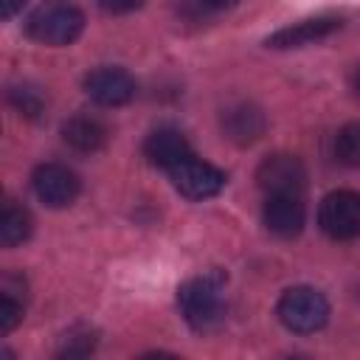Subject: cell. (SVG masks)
Returning a JSON list of instances; mask_svg holds the SVG:
<instances>
[{
  "label": "cell",
  "instance_id": "obj_1",
  "mask_svg": "<svg viewBox=\"0 0 360 360\" xmlns=\"http://www.w3.org/2000/svg\"><path fill=\"white\" fill-rule=\"evenodd\" d=\"M225 281L228 276L222 270H208L202 276L188 278L177 290V307L186 323L197 332H211L225 321Z\"/></svg>",
  "mask_w": 360,
  "mask_h": 360
},
{
  "label": "cell",
  "instance_id": "obj_2",
  "mask_svg": "<svg viewBox=\"0 0 360 360\" xmlns=\"http://www.w3.org/2000/svg\"><path fill=\"white\" fill-rule=\"evenodd\" d=\"M84 31V11L73 0H45L39 3L28 20L25 34L39 45H70Z\"/></svg>",
  "mask_w": 360,
  "mask_h": 360
},
{
  "label": "cell",
  "instance_id": "obj_3",
  "mask_svg": "<svg viewBox=\"0 0 360 360\" xmlns=\"http://www.w3.org/2000/svg\"><path fill=\"white\" fill-rule=\"evenodd\" d=\"M276 315L278 321L295 332V335H312L318 329L326 326L329 321V301L321 290L298 284L281 292L278 304H276Z\"/></svg>",
  "mask_w": 360,
  "mask_h": 360
},
{
  "label": "cell",
  "instance_id": "obj_4",
  "mask_svg": "<svg viewBox=\"0 0 360 360\" xmlns=\"http://www.w3.org/2000/svg\"><path fill=\"white\" fill-rule=\"evenodd\" d=\"M318 225L329 239L349 242L360 236V194L340 188L323 197L318 208Z\"/></svg>",
  "mask_w": 360,
  "mask_h": 360
},
{
  "label": "cell",
  "instance_id": "obj_5",
  "mask_svg": "<svg viewBox=\"0 0 360 360\" xmlns=\"http://www.w3.org/2000/svg\"><path fill=\"white\" fill-rule=\"evenodd\" d=\"M256 183L267 197L270 194H298L301 197V191L307 186V169H304L301 158L287 155V152H276L259 163Z\"/></svg>",
  "mask_w": 360,
  "mask_h": 360
},
{
  "label": "cell",
  "instance_id": "obj_6",
  "mask_svg": "<svg viewBox=\"0 0 360 360\" xmlns=\"http://www.w3.org/2000/svg\"><path fill=\"white\" fill-rule=\"evenodd\" d=\"M169 174H172L174 188H177L183 197H188V200H208V197L219 194V191L225 188V180H228L222 169H217L214 163L200 160V158H194V155L186 158L183 163L172 166Z\"/></svg>",
  "mask_w": 360,
  "mask_h": 360
},
{
  "label": "cell",
  "instance_id": "obj_7",
  "mask_svg": "<svg viewBox=\"0 0 360 360\" xmlns=\"http://www.w3.org/2000/svg\"><path fill=\"white\" fill-rule=\"evenodd\" d=\"M31 186L39 202H45L48 208H65L70 205L79 191H82V180L73 169H68L65 163H42L34 169L31 174Z\"/></svg>",
  "mask_w": 360,
  "mask_h": 360
},
{
  "label": "cell",
  "instance_id": "obj_8",
  "mask_svg": "<svg viewBox=\"0 0 360 360\" xmlns=\"http://www.w3.org/2000/svg\"><path fill=\"white\" fill-rule=\"evenodd\" d=\"M84 93L101 107H124L135 98L138 84L124 68L104 65L84 76Z\"/></svg>",
  "mask_w": 360,
  "mask_h": 360
},
{
  "label": "cell",
  "instance_id": "obj_9",
  "mask_svg": "<svg viewBox=\"0 0 360 360\" xmlns=\"http://www.w3.org/2000/svg\"><path fill=\"white\" fill-rule=\"evenodd\" d=\"M340 28V17H332V14H321V17H307V20H298L292 25H284L278 28L276 34H270L264 39L267 48H276V51H287V48H304L309 42H318L329 34H335Z\"/></svg>",
  "mask_w": 360,
  "mask_h": 360
},
{
  "label": "cell",
  "instance_id": "obj_10",
  "mask_svg": "<svg viewBox=\"0 0 360 360\" xmlns=\"http://www.w3.org/2000/svg\"><path fill=\"white\" fill-rule=\"evenodd\" d=\"M262 217H264V225L270 233L290 239V236H298L304 231L307 208H304L298 194H270Z\"/></svg>",
  "mask_w": 360,
  "mask_h": 360
},
{
  "label": "cell",
  "instance_id": "obj_11",
  "mask_svg": "<svg viewBox=\"0 0 360 360\" xmlns=\"http://www.w3.org/2000/svg\"><path fill=\"white\" fill-rule=\"evenodd\" d=\"M143 155L152 166L172 169L183 163L186 158H191V146H188V138L177 127H158L143 141Z\"/></svg>",
  "mask_w": 360,
  "mask_h": 360
},
{
  "label": "cell",
  "instance_id": "obj_12",
  "mask_svg": "<svg viewBox=\"0 0 360 360\" xmlns=\"http://www.w3.org/2000/svg\"><path fill=\"white\" fill-rule=\"evenodd\" d=\"M222 132H225L228 141H233L239 146H248V143L262 138L264 115H262L259 107H253L248 101H239V104H233L222 112Z\"/></svg>",
  "mask_w": 360,
  "mask_h": 360
},
{
  "label": "cell",
  "instance_id": "obj_13",
  "mask_svg": "<svg viewBox=\"0 0 360 360\" xmlns=\"http://www.w3.org/2000/svg\"><path fill=\"white\" fill-rule=\"evenodd\" d=\"M62 138L76 152H98L107 143V127L90 115H73L62 124Z\"/></svg>",
  "mask_w": 360,
  "mask_h": 360
},
{
  "label": "cell",
  "instance_id": "obj_14",
  "mask_svg": "<svg viewBox=\"0 0 360 360\" xmlns=\"http://www.w3.org/2000/svg\"><path fill=\"white\" fill-rule=\"evenodd\" d=\"M25 312V278L6 273L0 284V332L8 335L17 329Z\"/></svg>",
  "mask_w": 360,
  "mask_h": 360
},
{
  "label": "cell",
  "instance_id": "obj_15",
  "mask_svg": "<svg viewBox=\"0 0 360 360\" xmlns=\"http://www.w3.org/2000/svg\"><path fill=\"white\" fill-rule=\"evenodd\" d=\"M31 231H34L31 214L17 202H6L3 214H0V242H3V248L22 245L31 236Z\"/></svg>",
  "mask_w": 360,
  "mask_h": 360
},
{
  "label": "cell",
  "instance_id": "obj_16",
  "mask_svg": "<svg viewBox=\"0 0 360 360\" xmlns=\"http://www.w3.org/2000/svg\"><path fill=\"white\" fill-rule=\"evenodd\" d=\"M335 155L346 166H360V121H352L335 135Z\"/></svg>",
  "mask_w": 360,
  "mask_h": 360
},
{
  "label": "cell",
  "instance_id": "obj_17",
  "mask_svg": "<svg viewBox=\"0 0 360 360\" xmlns=\"http://www.w3.org/2000/svg\"><path fill=\"white\" fill-rule=\"evenodd\" d=\"M8 104L25 118H37L45 107V98H42L39 90H34L28 84H20V87H8Z\"/></svg>",
  "mask_w": 360,
  "mask_h": 360
},
{
  "label": "cell",
  "instance_id": "obj_18",
  "mask_svg": "<svg viewBox=\"0 0 360 360\" xmlns=\"http://www.w3.org/2000/svg\"><path fill=\"white\" fill-rule=\"evenodd\" d=\"M96 343H98L96 332L79 326V329H70V332L65 335V340H62V346H59L56 354H59V357H87V354L96 349Z\"/></svg>",
  "mask_w": 360,
  "mask_h": 360
},
{
  "label": "cell",
  "instance_id": "obj_19",
  "mask_svg": "<svg viewBox=\"0 0 360 360\" xmlns=\"http://www.w3.org/2000/svg\"><path fill=\"white\" fill-rule=\"evenodd\" d=\"M104 11H110V14H129V11H135V8H141L143 6V0H96Z\"/></svg>",
  "mask_w": 360,
  "mask_h": 360
},
{
  "label": "cell",
  "instance_id": "obj_20",
  "mask_svg": "<svg viewBox=\"0 0 360 360\" xmlns=\"http://www.w3.org/2000/svg\"><path fill=\"white\" fill-rule=\"evenodd\" d=\"M22 6H25V0H0V14H3L6 20H11Z\"/></svg>",
  "mask_w": 360,
  "mask_h": 360
},
{
  "label": "cell",
  "instance_id": "obj_21",
  "mask_svg": "<svg viewBox=\"0 0 360 360\" xmlns=\"http://www.w3.org/2000/svg\"><path fill=\"white\" fill-rule=\"evenodd\" d=\"M202 6H208V8H217V11H222V8H233L239 0H200Z\"/></svg>",
  "mask_w": 360,
  "mask_h": 360
},
{
  "label": "cell",
  "instance_id": "obj_22",
  "mask_svg": "<svg viewBox=\"0 0 360 360\" xmlns=\"http://www.w3.org/2000/svg\"><path fill=\"white\" fill-rule=\"evenodd\" d=\"M354 84H357V93H360V73H357V82Z\"/></svg>",
  "mask_w": 360,
  "mask_h": 360
}]
</instances>
